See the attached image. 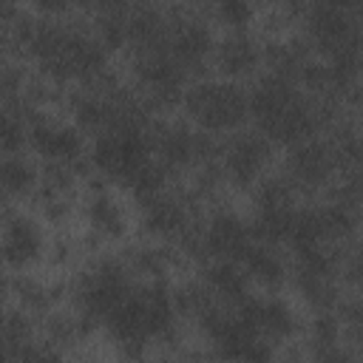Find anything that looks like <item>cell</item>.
I'll return each mask as SVG.
<instances>
[{
  "mask_svg": "<svg viewBox=\"0 0 363 363\" xmlns=\"http://www.w3.org/2000/svg\"><path fill=\"white\" fill-rule=\"evenodd\" d=\"M85 218H88L91 230L105 238H119L128 230V213H125L122 201L108 187L91 190V196L85 201Z\"/></svg>",
  "mask_w": 363,
  "mask_h": 363,
  "instance_id": "17",
  "label": "cell"
},
{
  "mask_svg": "<svg viewBox=\"0 0 363 363\" xmlns=\"http://www.w3.org/2000/svg\"><path fill=\"white\" fill-rule=\"evenodd\" d=\"M6 201H9V196H6V193H3V190H0V207H3V204H6Z\"/></svg>",
  "mask_w": 363,
  "mask_h": 363,
  "instance_id": "25",
  "label": "cell"
},
{
  "mask_svg": "<svg viewBox=\"0 0 363 363\" xmlns=\"http://www.w3.org/2000/svg\"><path fill=\"white\" fill-rule=\"evenodd\" d=\"M235 264L244 269L247 281H255L261 286H278L284 281V275H286V267H284L281 255L264 241H252L241 252V258Z\"/></svg>",
  "mask_w": 363,
  "mask_h": 363,
  "instance_id": "18",
  "label": "cell"
},
{
  "mask_svg": "<svg viewBox=\"0 0 363 363\" xmlns=\"http://www.w3.org/2000/svg\"><path fill=\"white\" fill-rule=\"evenodd\" d=\"M26 139L31 142V147L37 150V156H43L48 164H74L82 153H85V142L82 133L60 119H37Z\"/></svg>",
  "mask_w": 363,
  "mask_h": 363,
  "instance_id": "9",
  "label": "cell"
},
{
  "mask_svg": "<svg viewBox=\"0 0 363 363\" xmlns=\"http://www.w3.org/2000/svg\"><path fill=\"white\" fill-rule=\"evenodd\" d=\"M164 51L184 71L190 65H199L213 51V34L199 17L173 20V26H167V34H164Z\"/></svg>",
  "mask_w": 363,
  "mask_h": 363,
  "instance_id": "13",
  "label": "cell"
},
{
  "mask_svg": "<svg viewBox=\"0 0 363 363\" xmlns=\"http://www.w3.org/2000/svg\"><path fill=\"white\" fill-rule=\"evenodd\" d=\"M216 62H218V71L227 77V79H235V77H247L258 68L261 62V48L258 43L252 40V34L247 31H230L218 45H216Z\"/></svg>",
  "mask_w": 363,
  "mask_h": 363,
  "instance_id": "16",
  "label": "cell"
},
{
  "mask_svg": "<svg viewBox=\"0 0 363 363\" xmlns=\"http://www.w3.org/2000/svg\"><path fill=\"white\" fill-rule=\"evenodd\" d=\"M45 252V235L28 213H11L0 224V261L11 269L34 267Z\"/></svg>",
  "mask_w": 363,
  "mask_h": 363,
  "instance_id": "6",
  "label": "cell"
},
{
  "mask_svg": "<svg viewBox=\"0 0 363 363\" xmlns=\"http://www.w3.org/2000/svg\"><path fill=\"white\" fill-rule=\"evenodd\" d=\"M207 286L227 298L230 303H238L247 298V275L235 261H213L207 267Z\"/></svg>",
  "mask_w": 363,
  "mask_h": 363,
  "instance_id": "20",
  "label": "cell"
},
{
  "mask_svg": "<svg viewBox=\"0 0 363 363\" xmlns=\"http://www.w3.org/2000/svg\"><path fill=\"white\" fill-rule=\"evenodd\" d=\"M216 17L233 31H244V26L252 20V6L244 0H224L216 6Z\"/></svg>",
  "mask_w": 363,
  "mask_h": 363,
  "instance_id": "23",
  "label": "cell"
},
{
  "mask_svg": "<svg viewBox=\"0 0 363 363\" xmlns=\"http://www.w3.org/2000/svg\"><path fill=\"white\" fill-rule=\"evenodd\" d=\"M250 116L258 125V133H264L269 142H289L298 145L303 139H312L318 128V105L306 99L298 85L281 74H267L255 82V88L247 94Z\"/></svg>",
  "mask_w": 363,
  "mask_h": 363,
  "instance_id": "2",
  "label": "cell"
},
{
  "mask_svg": "<svg viewBox=\"0 0 363 363\" xmlns=\"http://www.w3.org/2000/svg\"><path fill=\"white\" fill-rule=\"evenodd\" d=\"M150 142H153V156L164 170L193 164L207 153V136L193 133L184 125H167Z\"/></svg>",
  "mask_w": 363,
  "mask_h": 363,
  "instance_id": "14",
  "label": "cell"
},
{
  "mask_svg": "<svg viewBox=\"0 0 363 363\" xmlns=\"http://www.w3.org/2000/svg\"><path fill=\"white\" fill-rule=\"evenodd\" d=\"M130 292V281H128V272L113 264V261H102L96 264L88 275H85V284L79 289V301H82V309L85 315H94V318H102Z\"/></svg>",
  "mask_w": 363,
  "mask_h": 363,
  "instance_id": "10",
  "label": "cell"
},
{
  "mask_svg": "<svg viewBox=\"0 0 363 363\" xmlns=\"http://www.w3.org/2000/svg\"><path fill=\"white\" fill-rule=\"evenodd\" d=\"M235 315L247 329H252L269 346L281 343V340H289L295 335V329H298V318H295L292 306L286 301H281V298L247 295L244 301L235 303Z\"/></svg>",
  "mask_w": 363,
  "mask_h": 363,
  "instance_id": "5",
  "label": "cell"
},
{
  "mask_svg": "<svg viewBox=\"0 0 363 363\" xmlns=\"http://www.w3.org/2000/svg\"><path fill=\"white\" fill-rule=\"evenodd\" d=\"M26 45L54 79H88L105 68V45L82 28L60 20H28Z\"/></svg>",
  "mask_w": 363,
  "mask_h": 363,
  "instance_id": "1",
  "label": "cell"
},
{
  "mask_svg": "<svg viewBox=\"0 0 363 363\" xmlns=\"http://www.w3.org/2000/svg\"><path fill=\"white\" fill-rule=\"evenodd\" d=\"M26 142V128L23 122L9 113L6 108H0V156H9V153H17Z\"/></svg>",
  "mask_w": 363,
  "mask_h": 363,
  "instance_id": "22",
  "label": "cell"
},
{
  "mask_svg": "<svg viewBox=\"0 0 363 363\" xmlns=\"http://www.w3.org/2000/svg\"><path fill=\"white\" fill-rule=\"evenodd\" d=\"M142 218H145L147 233L162 235V238L176 235V233H182L187 227V210H184V204L179 199L167 196V193H156V196L145 199V216Z\"/></svg>",
  "mask_w": 363,
  "mask_h": 363,
  "instance_id": "19",
  "label": "cell"
},
{
  "mask_svg": "<svg viewBox=\"0 0 363 363\" xmlns=\"http://www.w3.org/2000/svg\"><path fill=\"white\" fill-rule=\"evenodd\" d=\"M105 323L122 352L139 354L153 337L173 326V298L162 284H147L130 292L105 315Z\"/></svg>",
  "mask_w": 363,
  "mask_h": 363,
  "instance_id": "3",
  "label": "cell"
},
{
  "mask_svg": "<svg viewBox=\"0 0 363 363\" xmlns=\"http://www.w3.org/2000/svg\"><path fill=\"white\" fill-rule=\"evenodd\" d=\"M337 167V153L326 142L303 139L289 150L286 159V182L295 187H318L332 179Z\"/></svg>",
  "mask_w": 363,
  "mask_h": 363,
  "instance_id": "11",
  "label": "cell"
},
{
  "mask_svg": "<svg viewBox=\"0 0 363 363\" xmlns=\"http://www.w3.org/2000/svg\"><path fill=\"white\" fill-rule=\"evenodd\" d=\"M37 184V170L31 162L20 159L17 153L0 156V190L11 199V196H23Z\"/></svg>",
  "mask_w": 363,
  "mask_h": 363,
  "instance_id": "21",
  "label": "cell"
},
{
  "mask_svg": "<svg viewBox=\"0 0 363 363\" xmlns=\"http://www.w3.org/2000/svg\"><path fill=\"white\" fill-rule=\"evenodd\" d=\"M306 28H309L312 43L320 45L326 54L357 45V31H354V20L349 14V6H343L337 0H326V3L312 6L306 14Z\"/></svg>",
  "mask_w": 363,
  "mask_h": 363,
  "instance_id": "8",
  "label": "cell"
},
{
  "mask_svg": "<svg viewBox=\"0 0 363 363\" xmlns=\"http://www.w3.org/2000/svg\"><path fill=\"white\" fill-rule=\"evenodd\" d=\"M269 159H272V142L264 133L252 130V133H238L227 142L221 167L235 187H247L264 173Z\"/></svg>",
  "mask_w": 363,
  "mask_h": 363,
  "instance_id": "7",
  "label": "cell"
},
{
  "mask_svg": "<svg viewBox=\"0 0 363 363\" xmlns=\"http://www.w3.org/2000/svg\"><path fill=\"white\" fill-rule=\"evenodd\" d=\"M136 77L139 82L162 102H170L179 96V88H182V79H184V71L179 68V62L159 45L153 48H142L139 57H136Z\"/></svg>",
  "mask_w": 363,
  "mask_h": 363,
  "instance_id": "12",
  "label": "cell"
},
{
  "mask_svg": "<svg viewBox=\"0 0 363 363\" xmlns=\"http://www.w3.org/2000/svg\"><path fill=\"white\" fill-rule=\"evenodd\" d=\"M315 363H354V357H352L346 349L329 346V349H320V354H318Z\"/></svg>",
  "mask_w": 363,
  "mask_h": 363,
  "instance_id": "24",
  "label": "cell"
},
{
  "mask_svg": "<svg viewBox=\"0 0 363 363\" xmlns=\"http://www.w3.org/2000/svg\"><path fill=\"white\" fill-rule=\"evenodd\" d=\"M187 116L207 133L235 130L250 116L247 91L233 79H201L184 91Z\"/></svg>",
  "mask_w": 363,
  "mask_h": 363,
  "instance_id": "4",
  "label": "cell"
},
{
  "mask_svg": "<svg viewBox=\"0 0 363 363\" xmlns=\"http://www.w3.org/2000/svg\"><path fill=\"white\" fill-rule=\"evenodd\" d=\"M250 244L252 230L235 213H216L204 227V247L216 255V261H238Z\"/></svg>",
  "mask_w": 363,
  "mask_h": 363,
  "instance_id": "15",
  "label": "cell"
}]
</instances>
